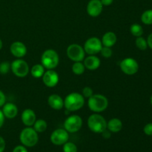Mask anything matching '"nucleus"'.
Returning a JSON list of instances; mask_svg holds the SVG:
<instances>
[{
    "instance_id": "16",
    "label": "nucleus",
    "mask_w": 152,
    "mask_h": 152,
    "mask_svg": "<svg viewBox=\"0 0 152 152\" xmlns=\"http://www.w3.org/2000/svg\"><path fill=\"white\" fill-rule=\"evenodd\" d=\"M2 113L4 117L7 119H13L18 114V108L15 104L7 102L2 106Z\"/></svg>"
},
{
    "instance_id": "21",
    "label": "nucleus",
    "mask_w": 152,
    "mask_h": 152,
    "mask_svg": "<svg viewBox=\"0 0 152 152\" xmlns=\"http://www.w3.org/2000/svg\"><path fill=\"white\" fill-rule=\"evenodd\" d=\"M45 68L42 64H37V65H34L30 71H31V74L33 77L39 79L42 77L43 74L45 72Z\"/></svg>"
},
{
    "instance_id": "7",
    "label": "nucleus",
    "mask_w": 152,
    "mask_h": 152,
    "mask_svg": "<svg viewBox=\"0 0 152 152\" xmlns=\"http://www.w3.org/2000/svg\"><path fill=\"white\" fill-rule=\"evenodd\" d=\"M67 56L73 62H82L84 60L86 52L84 48L78 44H71L66 50Z\"/></svg>"
},
{
    "instance_id": "4",
    "label": "nucleus",
    "mask_w": 152,
    "mask_h": 152,
    "mask_svg": "<svg viewBox=\"0 0 152 152\" xmlns=\"http://www.w3.org/2000/svg\"><path fill=\"white\" fill-rule=\"evenodd\" d=\"M19 140L24 146L31 148L35 146L39 141L38 133L34 128L27 127L22 129L19 135Z\"/></svg>"
},
{
    "instance_id": "27",
    "label": "nucleus",
    "mask_w": 152,
    "mask_h": 152,
    "mask_svg": "<svg viewBox=\"0 0 152 152\" xmlns=\"http://www.w3.org/2000/svg\"><path fill=\"white\" fill-rule=\"evenodd\" d=\"M63 152H77V146L72 142H66L62 147Z\"/></svg>"
},
{
    "instance_id": "6",
    "label": "nucleus",
    "mask_w": 152,
    "mask_h": 152,
    "mask_svg": "<svg viewBox=\"0 0 152 152\" xmlns=\"http://www.w3.org/2000/svg\"><path fill=\"white\" fill-rule=\"evenodd\" d=\"M10 70L16 77L19 78L25 77L30 72L28 62L22 59H17L10 64Z\"/></svg>"
},
{
    "instance_id": "40",
    "label": "nucleus",
    "mask_w": 152,
    "mask_h": 152,
    "mask_svg": "<svg viewBox=\"0 0 152 152\" xmlns=\"http://www.w3.org/2000/svg\"><path fill=\"white\" fill-rule=\"evenodd\" d=\"M150 102H151V105H152V95H151V99H150Z\"/></svg>"
},
{
    "instance_id": "9",
    "label": "nucleus",
    "mask_w": 152,
    "mask_h": 152,
    "mask_svg": "<svg viewBox=\"0 0 152 152\" xmlns=\"http://www.w3.org/2000/svg\"><path fill=\"white\" fill-rule=\"evenodd\" d=\"M120 69L127 75H134L139 70V64L132 57H127L120 62Z\"/></svg>"
},
{
    "instance_id": "5",
    "label": "nucleus",
    "mask_w": 152,
    "mask_h": 152,
    "mask_svg": "<svg viewBox=\"0 0 152 152\" xmlns=\"http://www.w3.org/2000/svg\"><path fill=\"white\" fill-rule=\"evenodd\" d=\"M59 62V54L53 49H48L42 53L41 64L48 70H53L58 66Z\"/></svg>"
},
{
    "instance_id": "12",
    "label": "nucleus",
    "mask_w": 152,
    "mask_h": 152,
    "mask_svg": "<svg viewBox=\"0 0 152 152\" xmlns=\"http://www.w3.org/2000/svg\"><path fill=\"white\" fill-rule=\"evenodd\" d=\"M42 82L47 87L53 88L58 84L59 80V74L54 70H48L42 76Z\"/></svg>"
},
{
    "instance_id": "13",
    "label": "nucleus",
    "mask_w": 152,
    "mask_h": 152,
    "mask_svg": "<svg viewBox=\"0 0 152 152\" xmlns=\"http://www.w3.org/2000/svg\"><path fill=\"white\" fill-rule=\"evenodd\" d=\"M87 13L91 17H97L103 10V5L100 0H90L87 5Z\"/></svg>"
},
{
    "instance_id": "31",
    "label": "nucleus",
    "mask_w": 152,
    "mask_h": 152,
    "mask_svg": "<svg viewBox=\"0 0 152 152\" xmlns=\"http://www.w3.org/2000/svg\"><path fill=\"white\" fill-rule=\"evenodd\" d=\"M143 132L148 136H152V123L145 125L143 129Z\"/></svg>"
},
{
    "instance_id": "26",
    "label": "nucleus",
    "mask_w": 152,
    "mask_h": 152,
    "mask_svg": "<svg viewBox=\"0 0 152 152\" xmlns=\"http://www.w3.org/2000/svg\"><path fill=\"white\" fill-rule=\"evenodd\" d=\"M135 45H136L137 48H139L141 50H146L148 48V43H147V40L142 37H137V39L135 41Z\"/></svg>"
},
{
    "instance_id": "1",
    "label": "nucleus",
    "mask_w": 152,
    "mask_h": 152,
    "mask_svg": "<svg viewBox=\"0 0 152 152\" xmlns=\"http://www.w3.org/2000/svg\"><path fill=\"white\" fill-rule=\"evenodd\" d=\"M84 105V96L78 92H73L69 94L64 99V107L69 112L78 111L81 109Z\"/></svg>"
},
{
    "instance_id": "15",
    "label": "nucleus",
    "mask_w": 152,
    "mask_h": 152,
    "mask_svg": "<svg viewBox=\"0 0 152 152\" xmlns=\"http://www.w3.org/2000/svg\"><path fill=\"white\" fill-rule=\"evenodd\" d=\"M21 120L25 126H26L27 127H31L34 126V123L37 120V116L34 110L31 108H27L24 110L23 112L22 113Z\"/></svg>"
},
{
    "instance_id": "36",
    "label": "nucleus",
    "mask_w": 152,
    "mask_h": 152,
    "mask_svg": "<svg viewBox=\"0 0 152 152\" xmlns=\"http://www.w3.org/2000/svg\"><path fill=\"white\" fill-rule=\"evenodd\" d=\"M100 1L103 6H109L112 4L114 0H100Z\"/></svg>"
},
{
    "instance_id": "22",
    "label": "nucleus",
    "mask_w": 152,
    "mask_h": 152,
    "mask_svg": "<svg viewBox=\"0 0 152 152\" xmlns=\"http://www.w3.org/2000/svg\"><path fill=\"white\" fill-rule=\"evenodd\" d=\"M48 128L47 122L44 120H37L34 124V129L37 133H42L45 132Z\"/></svg>"
},
{
    "instance_id": "19",
    "label": "nucleus",
    "mask_w": 152,
    "mask_h": 152,
    "mask_svg": "<svg viewBox=\"0 0 152 152\" xmlns=\"http://www.w3.org/2000/svg\"><path fill=\"white\" fill-rule=\"evenodd\" d=\"M117 41V35L114 34L112 31H108V32L105 33L103 36L101 42H102V46H105V47L111 48L116 44Z\"/></svg>"
},
{
    "instance_id": "38",
    "label": "nucleus",
    "mask_w": 152,
    "mask_h": 152,
    "mask_svg": "<svg viewBox=\"0 0 152 152\" xmlns=\"http://www.w3.org/2000/svg\"><path fill=\"white\" fill-rule=\"evenodd\" d=\"M147 43H148V47L152 49V33L148 37L147 39Z\"/></svg>"
},
{
    "instance_id": "34",
    "label": "nucleus",
    "mask_w": 152,
    "mask_h": 152,
    "mask_svg": "<svg viewBox=\"0 0 152 152\" xmlns=\"http://www.w3.org/2000/svg\"><path fill=\"white\" fill-rule=\"evenodd\" d=\"M6 147V142L4 138L0 136V152H4Z\"/></svg>"
},
{
    "instance_id": "11",
    "label": "nucleus",
    "mask_w": 152,
    "mask_h": 152,
    "mask_svg": "<svg viewBox=\"0 0 152 152\" xmlns=\"http://www.w3.org/2000/svg\"><path fill=\"white\" fill-rule=\"evenodd\" d=\"M50 140L53 145H63L69 140V133L65 129H57L52 132Z\"/></svg>"
},
{
    "instance_id": "37",
    "label": "nucleus",
    "mask_w": 152,
    "mask_h": 152,
    "mask_svg": "<svg viewBox=\"0 0 152 152\" xmlns=\"http://www.w3.org/2000/svg\"><path fill=\"white\" fill-rule=\"evenodd\" d=\"M102 136H103V137H105V139H108V138H109L110 137H111V132L106 129L103 132H102Z\"/></svg>"
},
{
    "instance_id": "39",
    "label": "nucleus",
    "mask_w": 152,
    "mask_h": 152,
    "mask_svg": "<svg viewBox=\"0 0 152 152\" xmlns=\"http://www.w3.org/2000/svg\"><path fill=\"white\" fill-rule=\"evenodd\" d=\"M2 47H3V42H2V41H1V39H0V50L2 48Z\"/></svg>"
},
{
    "instance_id": "32",
    "label": "nucleus",
    "mask_w": 152,
    "mask_h": 152,
    "mask_svg": "<svg viewBox=\"0 0 152 152\" xmlns=\"http://www.w3.org/2000/svg\"><path fill=\"white\" fill-rule=\"evenodd\" d=\"M13 152H28L27 147L24 146L23 145H16L14 148H13Z\"/></svg>"
},
{
    "instance_id": "35",
    "label": "nucleus",
    "mask_w": 152,
    "mask_h": 152,
    "mask_svg": "<svg viewBox=\"0 0 152 152\" xmlns=\"http://www.w3.org/2000/svg\"><path fill=\"white\" fill-rule=\"evenodd\" d=\"M4 118H5V117H4V114H3L2 111L0 110V129H1V128L3 126V125H4Z\"/></svg>"
},
{
    "instance_id": "3",
    "label": "nucleus",
    "mask_w": 152,
    "mask_h": 152,
    "mask_svg": "<svg viewBox=\"0 0 152 152\" xmlns=\"http://www.w3.org/2000/svg\"><path fill=\"white\" fill-rule=\"evenodd\" d=\"M88 126L94 133L102 134L107 129V121L99 113H95L88 119Z\"/></svg>"
},
{
    "instance_id": "18",
    "label": "nucleus",
    "mask_w": 152,
    "mask_h": 152,
    "mask_svg": "<svg viewBox=\"0 0 152 152\" xmlns=\"http://www.w3.org/2000/svg\"><path fill=\"white\" fill-rule=\"evenodd\" d=\"M49 106L54 110H61L64 107V100L59 95L51 94L48 99Z\"/></svg>"
},
{
    "instance_id": "17",
    "label": "nucleus",
    "mask_w": 152,
    "mask_h": 152,
    "mask_svg": "<svg viewBox=\"0 0 152 152\" xmlns=\"http://www.w3.org/2000/svg\"><path fill=\"white\" fill-rule=\"evenodd\" d=\"M101 61L95 55H89L84 59V65L86 68L89 71H95L100 66Z\"/></svg>"
},
{
    "instance_id": "24",
    "label": "nucleus",
    "mask_w": 152,
    "mask_h": 152,
    "mask_svg": "<svg viewBox=\"0 0 152 152\" xmlns=\"http://www.w3.org/2000/svg\"><path fill=\"white\" fill-rule=\"evenodd\" d=\"M141 21L147 25H152V9H149L142 13L141 16Z\"/></svg>"
},
{
    "instance_id": "30",
    "label": "nucleus",
    "mask_w": 152,
    "mask_h": 152,
    "mask_svg": "<svg viewBox=\"0 0 152 152\" xmlns=\"http://www.w3.org/2000/svg\"><path fill=\"white\" fill-rule=\"evenodd\" d=\"M82 92H83L82 95L84 96V98H90L91 96L94 94V91L93 90H92V88L91 87H88V86L85 87L83 89V91Z\"/></svg>"
},
{
    "instance_id": "33",
    "label": "nucleus",
    "mask_w": 152,
    "mask_h": 152,
    "mask_svg": "<svg viewBox=\"0 0 152 152\" xmlns=\"http://www.w3.org/2000/svg\"><path fill=\"white\" fill-rule=\"evenodd\" d=\"M6 96L4 95V92L0 90V107H2L5 104Z\"/></svg>"
},
{
    "instance_id": "20",
    "label": "nucleus",
    "mask_w": 152,
    "mask_h": 152,
    "mask_svg": "<svg viewBox=\"0 0 152 152\" xmlns=\"http://www.w3.org/2000/svg\"><path fill=\"white\" fill-rule=\"evenodd\" d=\"M123 129V123L118 118H112L107 123V129L111 133L120 132Z\"/></svg>"
},
{
    "instance_id": "14",
    "label": "nucleus",
    "mask_w": 152,
    "mask_h": 152,
    "mask_svg": "<svg viewBox=\"0 0 152 152\" xmlns=\"http://www.w3.org/2000/svg\"><path fill=\"white\" fill-rule=\"evenodd\" d=\"M10 50L13 56L20 59L26 55L27 47L22 42L16 41L12 43L10 47Z\"/></svg>"
},
{
    "instance_id": "2",
    "label": "nucleus",
    "mask_w": 152,
    "mask_h": 152,
    "mask_svg": "<svg viewBox=\"0 0 152 152\" xmlns=\"http://www.w3.org/2000/svg\"><path fill=\"white\" fill-rule=\"evenodd\" d=\"M88 105L91 111L94 113H101L108 106V100L106 96L100 94H94L88 100Z\"/></svg>"
},
{
    "instance_id": "29",
    "label": "nucleus",
    "mask_w": 152,
    "mask_h": 152,
    "mask_svg": "<svg viewBox=\"0 0 152 152\" xmlns=\"http://www.w3.org/2000/svg\"><path fill=\"white\" fill-rule=\"evenodd\" d=\"M99 53H101V55H102L104 58H106V59H108V58H110L112 56V50H111V48L109 47L102 46V49H101Z\"/></svg>"
},
{
    "instance_id": "10",
    "label": "nucleus",
    "mask_w": 152,
    "mask_h": 152,
    "mask_svg": "<svg viewBox=\"0 0 152 152\" xmlns=\"http://www.w3.org/2000/svg\"><path fill=\"white\" fill-rule=\"evenodd\" d=\"M102 48V42L97 37H91L86 41L83 48L88 55H95L100 52Z\"/></svg>"
},
{
    "instance_id": "8",
    "label": "nucleus",
    "mask_w": 152,
    "mask_h": 152,
    "mask_svg": "<svg viewBox=\"0 0 152 152\" xmlns=\"http://www.w3.org/2000/svg\"><path fill=\"white\" fill-rule=\"evenodd\" d=\"M83 120L79 115L69 116L64 122V129L68 133H76L81 129Z\"/></svg>"
},
{
    "instance_id": "23",
    "label": "nucleus",
    "mask_w": 152,
    "mask_h": 152,
    "mask_svg": "<svg viewBox=\"0 0 152 152\" xmlns=\"http://www.w3.org/2000/svg\"><path fill=\"white\" fill-rule=\"evenodd\" d=\"M86 71L84 63L82 62H75L72 65V71L76 75H81Z\"/></svg>"
},
{
    "instance_id": "25",
    "label": "nucleus",
    "mask_w": 152,
    "mask_h": 152,
    "mask_svg": "<svg viewBox=\"0 0 152 152\" xmlns=\"http://www.w3.org/2000/svg\"><path fill=\"white\" fill-rule=\"evenodd\" d=\"M130 31L132 35L136 37H142V35L143 34V28H142V27L140 25L137 23L132 25L130 28Z\"/></svg>"
},
{
    "instance_id": "28",
    "label": "nucleus",
    "mask_w": 152,
    "mask_h": 152,
    "mask_svg": "<svg viewBox=\"0 0 152 152\" xmlns=\"http://www.w3.org/2000/svg\"><path fill=\"white\" fill-rule=\"evenodd\" d=\"M10 70V63L7 61H4L0 63V74H7Z\"/></svg>"
}]
</instances>
